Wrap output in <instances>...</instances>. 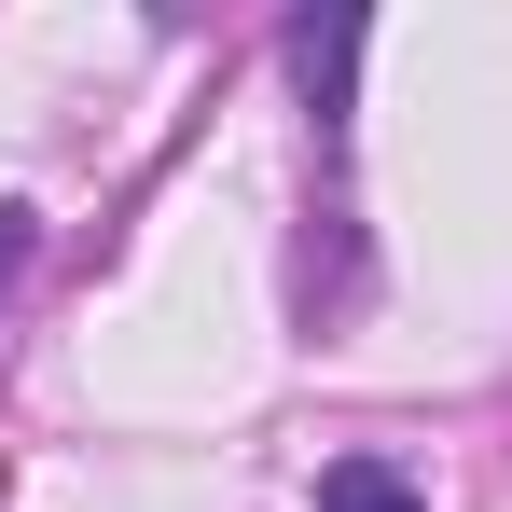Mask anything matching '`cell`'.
Wrapping results in <instances>:
<instances>
[{
  "mask_svg": "<svg viewBox=\"0 0 512 512\" xmlns=\"http://www.w3.org/2000/svg\"><path fill=\"white\" fill-rule=\"evenodd\" d=\"M319 512H429V499L388 471V457H333V471H319Z\"/></svg>",
  "mask_w": 512,
  "mask_h": 512,
  "instance_id": "2",
  "label": "cell"
},
{
  "mask_svg": "<svg viewBox=\"0 0 512 512\" xmlns=\"http://www.w3.org/2000/svg\"><path fill=\"white\" fill-rule=\"evenodd\" d=\"M360 14H305L291 28V70H305V111H319V153H346V84H360Z\"/></svg>",
  "mask_w": 512,
  "mask_h": 512,
  "instance_id": "1",
  "label": "cell"
},
{
  "mask_svg": "<svg viewBox=\"0 0 512 512\" xmlns=\"http://www.w3.org/2000/svg\"><path fill=\"white\" fill-rule=\"evenodd\" d=\"M28 250H42V222H28V208H0V305H14V277H28Z\"/></svg>",
  "mask_w": 512,
  "mask_h": 512,
  "instance_id": "3",
  "label": "cell"
}]
</instances>
